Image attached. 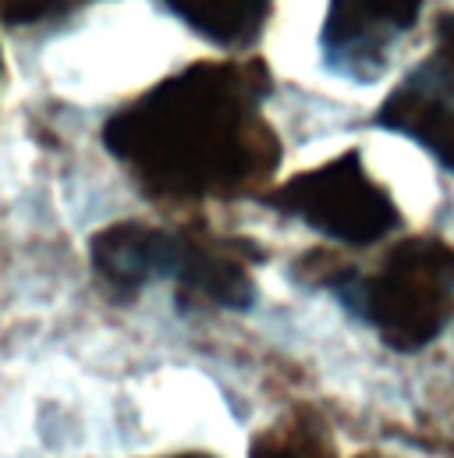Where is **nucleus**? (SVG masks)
Instances as JSON below:
<instances>
[{"label": "nucleus", "instance_id": "obj_1", "mask_svg": "<svg viewBox=\"0 0 454 458\" xmlns=\"http://www.w3.org/2000/svg\"><path fill=\"white\" fill-rule=\"evenodd\" d=\"M263 61H199L167 75L104 124V146L153 199H206L259 189L281 164L263 117Z\"/></svg>", "mask_w": 454, "mask_h": 458}, {"label": "nucleus", "instance_id": "obj_2", "mask_svg": "<svg viewBox=\"0 0 454 458\" xmlns=\"http://www.w3.org/2000/svg\"><path fill=\"white\" fill-rule=\"evenodd\" d=\"M338 299L369 320L391 348L430 344L454 310V249L441 238H408L391 249L373 277L338 270L327 277Z\"/></svg>", "mask_w": 454, "mask_h": 458}, {"label": "nucleus", "instance_id": "obj_3", "mask_svg": "<svg viewBox=\"0 0 454 458\" xmlns=\"http://www.w3.org/2000/svg\"><path fill=\"white\" fill-rule=\"evenodd\" d=\"M263 203L344 245H373L401 225L391 192L369 178L358 149H344L334 160L281 182Z\"/></svg>", "mask_w": 454, "mask_h": 458}, {"label": "nucleus", "instance_id": "obj_4", "mask_svg": "<svg viewBox=\"0 0 454 458\" xmlns=\"http://www.w3.org/2000/svg\"><path fill=\"white\" fill-rule=\"evenodd\" d=\"M423 0H331L320 29L324 68L355 86L387 75L391 54L419 21Z\"/></svg>", "mask_w": 454, "mask_h": 458}, {"label": "nucleus", "instance_id": "obj_5", "mask_svg": "<svg viewBox=\"0 0 454 458\" xmlns=\"http://www.w3.org/2000/svg\"><path fill=\"white\" fill-rule=\"evenodd\" d=\"M181 231H164L121 221L111 228L97 231L89 242V256L97 274L107 281V288L117 295H135L156 277H174L181 263Z\"/></svg>", "mask_w": 454, "mask_h": 458}, {"label": "nucleus", "instance_id": "obj_6", "mask_svg": "<svg viewBox=\"0 0 454 458\" xmlns=\"http://www.w3.org/2000/svg\"><path fill=\"white\" fill-rule=\"evenodd\" d=\"M174 281L217 306H227V310H248L256 302V288H252L245 263L214 238L185 234Z\"/></svg>", "mask_w": 454, "mask_h": 458}, {"label": "nucleus", "instance_id": "obj_7", "mask_svg": "<svg viewBox=\"0 0 454 458\" xmlns=\"http://www.w3.org/2000/svg\"><path fill=\"white\" fill-rule=\"evenodd\" d=\"M373 121L376 128H387V131H398L419 142L441 167H448L454 174V104L401 82L380 104Z\"/></svg>", "mask_w": 454, "mask_h": 458}, {"label": "nucleus", "instance_id": "obj_8", "mask_svg": "<svg viewBox=\"0 0 454 458\" xmlns=\"http://www.w3.org/2000/svg\"><path fill=\"white\" fill-rule=\"evenodd\" d=\"M164 7L210 43L241 47L256 39L273 0H164Z\"/></svg>", "mask_w": 454, "mask_h": 458}, {"label": "nucleus", "instance_id": "obj_9", "mask_svg": "<svg viewBox=\"0 0 454 458\" xmlns=\"http://www.w3.org/2000/svg\"><path fill=\"white\" fill-rule=\"evenodd\" d=\"M252 458H334L324 423L309 412L288 416L252 441Z\"/></svg>", "mask_w": 454, "mask_h": 458}, {"label": "nucleus", "instance_id": "obj_10", "mask_svg": "<svg viewBox=\"0 0 454 458\" xmlns=\"http://www.w3.org/2000/svg\"><path fill=\"white\" fill-rule=\"evenodd\" d=\"M405 82L454 104V11H444L437 18V47Z\"/></svg>", "mask_w": 454, "mask_h": 458}, {"label": "nucleus", "instance_id": "obj_11", "mask_svg": "<svg viewBox=\"0 0 454 458\" xmlns=\"http://www.w3.org/2000/svg\"><path fill=\"white\" fill-rule=\"evenodd\" d=\"M86 0H0V21L7 25H32L50 14H64Z\"/></svg>", "mask_w": 454, "mask_h": 458}, {"label": "nucleus", "instance_id": "obj_12", "mask_svg": "<svg viewBox=\"0 0 454 458\" xmlns=\"http://www.w3.org/2000/svg\"><path fill=\"white\" fill-rule=\"evenodd\" d=\"M171 458H210V455H171Z\"/></svg>", "mask_w": 454, "mask_h": 458}, {"label": "nucleus", "instance_id": "obj_13", "mask_svg": "<svg viewBox=\"0 0 454 458\" xmlns=\"http://www.w3.org/2000/svg\"><path fill=\"white\" fill-rule=\"evenodd\" d=\"M358 458H383V455H358Z\"/></svg>", "mask_w": 454, "mask_h": 458}]
</instances>
